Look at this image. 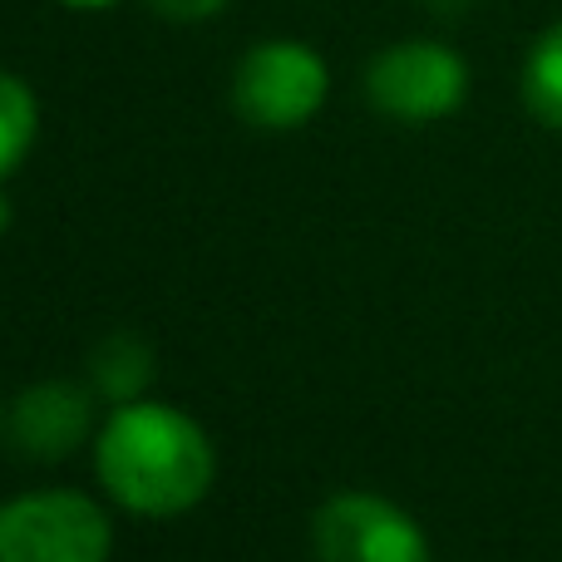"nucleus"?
Instances as JSON below:
<instances>
[{"mask_svg": "<svg viewBox=\"0 0 562 562\" xmlns=\"http://www.w3.org/2000/svg\"><path fill=\"white\" fill-rule=\"evenodd\" d=\"M94 474L119 508L138 518H178L213 488L217 454L207 429L164 400L114 405L94 439Z\"/></svg>", "mask_w": 562, "mask_h": 562, "instance_id": "1", "label": "nucleus"}, {"mask_svg": "<svg viewBox=\"0 0 562 562\" xmlns=\"http://www.w3.org/2000/svg\"><path fill=\"white\" fill-rule=\"evenodd\" d=\"M114 524L79 488H40L0 504V562H109Z\"/></svg>", "mask_w": 562, "mask_h": 562, "instance_id": "2", "label": "nucleus"}, {"mask_svg": "<svg viewBox=\"0 0 562 562\" xmlns=\"http://www.w3.org/2000/svg\"><path fill=\"white\" fill-rule=\"evenodd\" d=\"M330 94V69L301 40H262L237 59L233 109L252 128H301L321 114Z\"/></svg>", "mask_w": 562, "mask_h": 562, "instance_id": "3", "label": "nucleus"}, {"mask_svg": "<svg viewBox=\"0 0 562 562\" xmlns=\"http://www.w3.org/2000/svg\"><path fill=\"white\" fill-rule=\"evenodd\" d=\"M366 94L380 114L400 119V124H435L464 104L469 65L459 49L439 45V40H400L370 59Z\"/></svg>", "mask_w": 562, "mask_h": 562, "instance_id": "4", "label": "nucleus"}, {"mask_svg": "<svg viewBox=\"0 0 562 562\" xmlns=\"http://www.w3.org/2000/svg\"><path fill=\"white\" fill-rule=\"evenodd\" d=\"M316 562H429V538L385 494L346 488L330 494L311 518Z\"/></svg>", "mask_w": 562, "mask_h": 562, "instance_id": "5", "label": "nucleus"}, {"mask_svg": "<svg viewBox=\"0 0 562 562\" xmlns=\"http://www.w3.org/2000/svg\"><path fill=\"white\" fill-rule=\"evenodd\" d=\"M89 425H94V400L85 385H69V380H40L20 390L15 405L5 409V439L20 454L45 459V464L85 445Z\"/></svg>", "mask_w": 562, "mask_h": 562, "instance_id": "6", "label": "nucleus"}, {"mask_svg": "<svg viewBox=\"0 0 562 562\" xmlns=\"http://www.w3.org/2000/svg\"><path fill=\"white\" fill-rule=\"evenodd\" d=\"M89 375H94L99 395H109L114 405L144 400L148 380H154V350H148L134 330H114V336H104L99 350L89 356Z\"/></svg>", "mask_w": 562, "mask_h": 562, "instance_id": "7", "label": "nucleus"}, {"mask_svg": "<svg viewBox=\"0 0 562 562\" xmlns=\"http://www.w3.org/2000/svg\"><path fill=\"white\" fill-rule=\"evenodd\" d=\"M524 104L538 124L562 128V20L533 40L524 59Z\"/></svg>", "mask_w": 562, "mask_h": 562, "instance_id": "8", "label": "nucleus"}, {"mask_svg": "<svg viewBox=\"0 0 562 562\" xmlns=\"http://www.w3.org/2000/svg\"><path fill=\"white\" fill-rule=\"evenodd\" d=\"M40 134V99L20 75L0 69V178H10Z\"/></svg>", "mask_w": 562, "mask_h": 562, "instance_id": "9", "label": "nucleus"}, {"mask_svg": "<svg viewBox=\"0 0 562 562\" xmlns=\"http://www.w3.org/2000/svg\"><path fill=\"white\" fill-rule=\"evenodd\" d=\"M148 5H154L158 15L178 20V25H198V20H213L227 0H148Z\"/></svg>", "mask_w": 562, "mask_h": 562, "instance_id": "10", "label": "nucleus"}, {"mask_svg": "<svg viewBox=\"0 0 562 562\" xmlns=\"http://www.w3.org/2000/svg\"><path fill=\"white\" fill-rule=\"evenodd\" d=\"M59 5H69V10H104V5H114V0H59Z\"/></svg>", "mask_w": 562, "mask_h": 562, "instance_id": "11", "label": "nucleus"}, {"mask_svg": "<svg viewBox=\"0 0 562 562\" xmlns=\"http://www.w3.org/2000/svg\"><path fill=\"white\" fill-rule=\"evenodd\" d=\"M10 217H15V213H10V198H5V188H0V237L10 233Z\"/></svg>", "mask_w": 562, "mask_h": 562, "instance_id": "12", "label": "nucleus"}, {"mask_svg": "<svg viewBox=\"0 0 562 562\" xmlns=\"http://www.w3.org/2000/svg\"><path fill=\"white\" fill-rule=\"evenodd\" d=\"M0 429H5V405H0Z\"/></svg>", "mask_w": 562, "mask_h": 562, "instance_id": "13", "label": "nucleus"}]
</instances>
